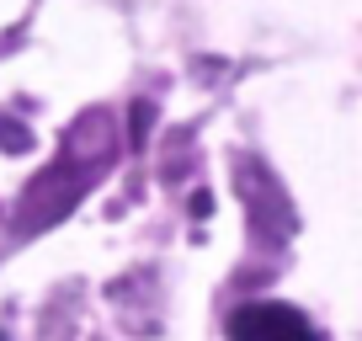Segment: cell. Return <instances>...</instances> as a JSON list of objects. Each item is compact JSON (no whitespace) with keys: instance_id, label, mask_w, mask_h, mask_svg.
<instances>
[{"instance_id":"1","label":"cell","mask_w":362,"mask_h":341,"mask_svg":"<svg viewBox=\"0 0 362 341\" xmlns=\"http://www.w3.org/2000/svg\"><path fill=\"white\" fill-rule=\"evenodd\" d=\"M229 341H320V336L288 304H245L229 320Z\"/></svg>"}]
</instances>
